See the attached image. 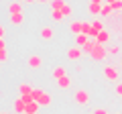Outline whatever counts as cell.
I'll use <instances>...</instances> for the list:
<instances>
[{
	"instance_id": "cell-21",
	"label": "cell",
	"mask_w": 122,
	"mask_h": 114,
	"mask_svg": "<svg viewBox=\"0 0 122 114\" xmlns=\"http://www.w3.org/2000/svg\"><path fill=\"white\" fill-rule=\"evenodd\" d=\"M112 14H114V8H112V4H106V2H104V6H102V16L110 18Z\"/></svg>"
},
{
	"instance_id": "cell-18",
	"label": "cell",
	"mask_w": 122,
	"mask_h": 114,
	"mask_svg": "<svg viewBox=\"0 0 122 114\" xmlns=\"http://www.w3.org/2000/svg\"><path fill=\"white\" fill-rule=\"evenodd\" d=\"M55 83H57V86H59L61 90H67V88H71V79L67 78V75H65V78H61V79H57Z\"/></svg>"
},
{
	"instance_id": "cell-20",
	"label": "cell",
	"mask_w": 122,
	"mask_h": 114,
	"mask_svg": "<svg viewBox=\"0 0 122 114\" xmlns=\"http://www.w3.org/2000/svg\"><path fill=\"white\" fill-rule=\"evenodd\" d=\"M22 21H25V16H22V12H20V14H10V25L18 26V25H22Z\"/></svg>"
},
{
	"instance_id": "cell-27",
	"label": "cell",
	"mask_w": 122,
	"mask_h": 114,
	"mask_svg": "<svg viewBox=\"0 0 122 114\" xmlns=\"http://www.w3.org/2000/svg\"><path fill=\"white\" fill-rule=\"evenodd\" d=\"M114 90H116V94H118V96L122 98V82H118V83H116V88H114Z\"/></svg>"
},
{
	"instance_id": "cell-25",
	"label": "cell",
	"mask_w": 122,
	"mask_h": 114,
	"mask_svg": "<svg viewBox=\"0 0 122 114\" xmlns=\"http://www.w3.org/2000/svg\"><path fill=\"white\" fill-rule=\"evenodd\" d=\"M112 8H114V12H122V0H116L112 4Z\"/></svg>"
},
{
	"instance_id": "cell-9",
	"label": "cell",
	"mask_w": 122,
	"mask_h": 114,
	"mask_svg": "<svg viewBox=\"0 0 122 114\" xmlns=\"http://www.w3.org/2000/svg\"><path fill=\"white\" fill-rule=\"evenodd\" d=\"M102 6H104V2H87V12L98 16V14H102Z\"/></svg>"
},
{
	"instance_id": "cell-31",
	"label": "cell",
	"mask_w": 122,
	"mask_h": 114,
	"mask_svg": "<svg viewBox=\"0 0 122 114\" xmlns=\"http://www.w3.org/2000/svg\"><path fill=\"white\" fill-rule=\"evenodd\" d=\"M106 4H114V2H116V0H104Z\"/></svg>"
},
{
	"instance_id": "cell-19",
	"label": "cell",
	"mask_w": 122,
	"mask_h": 114,
	"mask_svg": "<svg viewBox=\"0 0 122 114\" xmlns=\"http://www.w3.org/2000/svg\"><path fill=\"white\" fill-rule=\"evenodd\" d=\"M51 21L53 22H61V21H65V14L61 12V10H51Z\"/></svg>"
},
{
	"instance_id": "cell-13",
	"label": "cell",
	"mask_w": 122,
	"mask_h": 114,
	"mask_svg": "<svg viewBox=\"0 0 122 114\" xmlns=\"http://www.w3.org/2000/svg\"><path fill=\"white\" fill-rule=\"evenodd\" d=\"M18 92H20V96H30L35 90L30 88V83H29V82H22L20 86H18Z\"/></svg>"
},
{
	"instance_id": "cell-5",
	"label": "cell",
	"mask_w": 122,
	"mask_h": 114,
	"mask_svg": "<svg viewBox=\"0 0 122 114\" xmlns=\"http://www.w3.org/2000/svg\"><path fill=\"white\" fill-rule=\"evenodd\" d=\"M81 53H83V49L79 47V45H73V47L67 49V59H71V61H77L79 57H81Z\"/></svg>"
},
{
	"instance_id": "cell-29",
	"label": "cell",
	"mask_w": 122,
	"mask_h": 114,
	"mask_svg": "<svg viewBox=\"0 0 122 114\" xmlns=\"http://www.w3.org/2000/svg\"><path fill=\"white\" fill-rule=\"evenodd\" d=\"M92 114H110V112H106L104 108H96V110H94V112H92Z\"/></svg>"
},
{
	"instance_id": "cell-15",
	"label": "cell",
	"mask_w": 122,
	"mask_h": 114,
	"mask_svg": "<svg viewBox=\"0 0 122 114\" xmlns=\"http://www.w3.org/2000/svg\"><path fill=\"white\" fill-rule=\"evenodd\" d=\"M53 35H55V31H53L51 26H43V29H41V39L51 41V39H53Z\"/></svg>"
},
{
	"instance_id": "cell-33",
	"label": "cell",
	"mask_w": 122,
	"mask_h": 114,
	"mask_svg": "<svg viewBox=\"0 0 122 114\" xmlns=\"http://www.w3.org/2000/svg\"><path fill=\"white\" fill-rule=\"evenodd\" d=\"M118 67H120V69H122V57H120V63H118Z\"/></svg>"
},
{
	"instance_id": "cell-35",
	"label": "cell",
	"mask_w": 122,
	"mask_h": 114,
	"mask_svg": "<svg viewBox=\"0 0 122 114\" xmlns=\"http://www.w3.org/2000/svg\"><path fill=\"white\" fill-rule=\"evenodd\" d=\"M20 2H22V0H20Z\"/></svg>"
},
{
	"instance_id": "cell-32",
	"label": "cell",
	"mask_w": 122,
	"mask_h": 114,
	"mask_svg": "<svg viewBox=\"0 0 122 114\" xmlns=\"http://www.w3.org/2000/svg\"><path fill=\"white\" fill-rule=\"evenodd\" d=\"M25 2H26V4H30V2H37V0H25Z\"/></svg>"
},
{
	"instance_id": "cell-22",
	"label": "cell",
	"mask_w": 122,
	"mask_h": 114,
	"mask_svg": "<svg viewBox=\"0 0 122 114\" xmlns=\"http://www.w3.org/2000/svg\"><path fill=\"white\" fill-rule=\"evenodd\" d=\"M67 2L65 0H51V8L53 10H63V6H65Z\"/></svg>"
},
{
	"instance_id": "cell-2",
	"label": "cell",
	"mask_w": 122,
	"mask_h": 114,
	"mask_svg": "<svg viewBox=\"0 0 122 114\" xmlns=\"http://www.w3.org/2000/svg\"><path fill=\"white\" fill-rule=\"evenodd\" d=\"M102 73H104L106 79L118 83V78H120V67H116V65H104V67H102Z\"/></svg>"
},
{
	"instance_id": "cell-7",
	"label": "cell",
	"mask_w": 122,
	"mask_h": 114,
	"mask_svg": "<svg viewBox=\"0 0 122 114\" xmlns=\"http://www.w3.org/2000/svg\"><path fill=\"white\" fill-rule=\"evenodd\" d=\"M25 108H26V102L22 100L20 96H18L16 100L12 102V110H14V114H25Z\"/></svg>"
},
{
	"instance_id": "cell-12",
	"label": "cell",
	"mask_w": 122,
	"mask_h": 114,
	"mask_svg": "<svg viewBox=\"0 0 122 114\" xmlns=\"http://www.w3.org/2000/svg\"><path fill=\"white\" fill-rule=\"evenodd\" d=\"M8 12H10V14H20V12H22V2H20V0L10 2V4H8Z\"/></svg>"
},
{
	"instance_id": "cell-17",
	"label": "cell",
	"mask_w": 122,
	"mask_h": 114,
	"mask_svg": "<svg viewBox=\"0 0 122 114\" xmlns=\"http://www.w3.org/2000/svg\"><path fill=\"white\" fill-rule=\"evenodd\" d=\"M90 41H92V39H90L87 35H83V33H81V35H75V45H79V47H86Z\"/></svg>"
},
{
	"instance_id": "cell-28",
	"label": "cell",
	"mask_w": 122,
	"mask_h": 114,
	"mask_svg": "<svg viewBox=\"0 0 122 114\" xmlns=\"http://www.w3.org/2000/svg\"><path fill=\"white\" fill-rule=\"evenodd\" d=\"M0 61L6 63V49H0Z\"/></svg>"
},
{
	"instance_id": "cell-24",
	"label": "cell",
	"mask_w": 122,
	"mask_h": 114,
	"mask_svg": "<svg viewBox=\"0 0 122 114\" xmlns=\"http://www.w3.org/2000/svg\"><path fill=\"white\" fill-rule=\"evenodd\" d=\"M108 53H110V55H120V45H110Z\"/></svg>"
},
{
	"instance_id": "cell-1",
	"label": "cell",
	"mask_w": 122,
	"mask_h": 114,
	"mask_svg": "<svg viewBox=\"0 0 122 114\" xmlns=\"http://www.w3.org/2000/svg\"><path fill=\"white\" fill-rule=\"evenodd\" d=\"M33 98H35V102H39V104H41V108H49L51 102H53L51 94L45 92V90H35V92H33Z\"/></svg>"
},
{
	"instance_id": "cell-23",
	"label": "cell",
	"mask_w": 122,
	"mask_h": 114,
	"mask_svg": "<svg viewBox=\"0 0 122 114\" xmlns=\"http://www.w3.org/2000/svg\"><path fill=\"white\" fill-rule=\"evenodd\" d=\"M92 25H94V29H96L98 33H102V31L106 29V26H104V22H102L100 18H96V21H92Z\"/></svg>"
},
{
	"instance_id": "cell-3",
	"label": "cell",
	"mask_w": 122,
	"mask_h": 114,
	"mask_svg": "<svg viewBox=\"0 0 122 114\" xmlns=\"http://www.w3.org/2000/svg\"><path fill=\"white\" fill-rule=\"evenodd\" d=\"M73 102L79 104V106H86L90 102V92L87 90H75L73 92Z\"/></svg>"
},
{
	"instance_id": "cell-10",
	"label": "cell",
	"mask_w": 122,
	"mask_h": 114,
	"mask_svg": "<svg viewBox=\"0 0 122 114\" xmlns=\"http://www.w3.org/2000/svg\"><path fill=\"white\" fill-rule=\"evenodd\" d=\"M26 65H29L30 69H39V67L43 65V59H41L39 55H30L29 59H26Z\"/></svg>"
},
{
	"instance_id": "cell-14",
	"label": "cell",
	"mask_w": 122,
	"mask_h": 114,
	"mask_svg": "<svg viewBox=\"0 0 122 114\" xmlns=\"http://www.w3.org/2000/svg\"><path fill=\"white\" fill-rule=\"evenodd\" d=\"M51 75H53V79H61V78H65V67L63 65H57V67H53V71H51Z\"/></svg>"
},
{
	"instance_id": "cell-30",
	"label": "cell",
	"mask_w": 122,
	"mask_h": 114,
	"mask_svg": "<svg viewBox=\"0 0 122 114\" xmlns=\"http://www.w3.org/2000/svg\"><path fill=\"white\" fill-rule=\"evenodd\" d=\"M37 2H41V4H47V2H51V0H37Z\"/></svg>"
},
{
	"instance_id": "cell-6",
	"label": "cell",
	"mask_w": 122,
	"mask_h": 114,
	"mask_svg": "<svg viewBox=\"0 0 122 114\" xmlns=\"http://www.w3.org/2000/svg\"><path fill=\"white\" fill-rule=\"evenodd\" d=\"M69 33L71 35H81L83 33V21H71L69 22Z\"/></svg>"
},
{
	"instance_id": "cell-16",
	"label": "cell",
	"mask_w": 122,
	"mask_h": 114,
	"mask_svg": "<svg viewBox=\"0 0 122 114\" xmlns=\"http://www.w3.org/2000/svg\"><path fill=\"white\" fill-rule=\"evenodd\" d=\"M96 47H98V41H96V39H92L90 43H87L86 47H81V49H83V53H86V55H92V53L96 51Z\"/></svg>"
},
{
	"instance_id": "cell-26",
	"label": "cell",
	"mask_w": 122,
	"mask_h": 114,
	"mask_svg": "<svg viewBox=\"0 0 122 114\" xmlns=\"http://www.w3.org/2000/svg\"><path fill=\"white\" fill-rule=\"evenodd\" d=\"M61 12L65 14V18H67V16H71V12H73V8H71L69 4H65V6H63V10H61Z\"/></svg>"
},
{
	"instance_id": "cell-11",
	"label": "cell",
	"mask_w": 122,
	"mask_h": 114,
	"mask_svg": "<svg viewBox=\"0 0 122 114\" xmlns=\"http://www.w3.org/2000/svg\"><path fill=\"white\" fill-rule=\"evenodd\" d=\"M110 39H112V33H110L108 31V29H104V31H102V33H98V43H100V45H108L110 43Z\"/></svg>"
},
{
	"instance_id": "cell-8",
	"label": "cell",
	"mask_w": 122,
	"mask_h": 114,
	"mask_svg": "<svg viewBox=\"0 0 122 114\" xmlns=\"http://www.w3.org/2000/svg\"><path fill=\"white\" fill-rule=\"evenodd\" d=\"M83 35H87L90 39H98V31L94 29V25L87 21H83Z\"/></svg>"
},
{
	"instance_id": "cell-4",
	"label": "cell",
	"mask_w": 122,
	"mask_h": 114,
	"mask_svg": "<svg viewBox=\"0 0 122 114\" xmlns=\"http://www.w3.org/2000/svg\"><path fill=\"white\" fill-rule=\"evenodd\" d=\"M110 53H108V49H106V45H100L98 43V47H96V51L92 53V59H94V61H102V59H106V57H108Z\"/></svg>"
},
{
	"instance_id": "cell-34",
	"label": "cell",
	"mask_w": 122,
	"mask_h": 114,
	"mask_svg": "<svg viewBox=\"0 0 122 114\" xmlns=\"http://www.w3.org/2000/svg\"><path fill=\"white\" fill-rule=\"evenodd\" d=\"M0 114H8V112H6V110H2V112H0Z\"/></svg>"
}]
</instances>
